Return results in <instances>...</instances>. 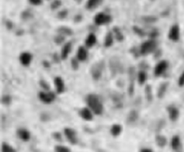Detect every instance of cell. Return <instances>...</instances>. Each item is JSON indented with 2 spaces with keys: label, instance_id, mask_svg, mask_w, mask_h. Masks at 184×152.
I'll return each instance as SVG.
<instances>
[{
  "label": "cell",
  "instance_id": "cell-1",
  "mask_svg": "<svg viewBox=\"0 0 184 152\" xmlns=\"http://www.w3.org/2000/svg\"><path fill=\"white\" fill-rule=\"evenodd\" d=\"M86 101L89 109L94 113L97 114V115L102 114L103 110H104L103 105H102L101 101L99 100V99L96 95H94V94H89V95H87Z\"/></svg>",
  "mask_w": 184,
  "mask_h": 152
},
{
  "label": "cell",
  "instance_id": "cell-2",
  "mask_svg": "<svg viewBox=\"0 0 184 152\" xmlns=\"http://www.w3.org/2000/svg\"><path fill=\"white\" fill-rule=\"evenodd\" d=\"M103 68H104V64L101 61L95 63L94 66L92 67L91 74H92V76H93V78L95 81H98L99 79L100 78L102 72H103Z\"/></svg>",
  "mask_w": 184,
  "mask_h": 152
},
{
  "label": "cell",
  "instance_id": "cell-3",
  "mask_svg": "<svg viewBox=\"0 0 184 152\" xmlns=\"http://www.w3.org/2000/svg\"><path fill=\"white\" fill-rule=\"evenodd\" d=\"M112 17L109 15H106L105 13L99 12L97 15L94 17V22L97 25H103V24H106L108 22H111Z\"/></svg>",
  "mask_w": 184,
  "mask_h": 152
},
{
  "label": "cell",
  "instance_id": "cell-4",
  "mask_svg": "<svg viewBox=\"0 0 184 152\" xmlns=\"http://www.w3.org/2000/svg\"><path fill=\"white\" fill-rule=\"evenodd\" d=\"M39 99L41 101H42L43 103L46 104H50L52 103L53 101L56 99V94L52 92H40L39 94Z\"/></svg>",
  "mask_w": 184,
  "mask_h": 152
},
{
  "label": "cell",
  "instance_id": "cell-5",
  "mask_svg": "<svg viewBox=\"0 0 184 152\" xmlns=\"http://www.w3.org/2000/svg\"><path fill=\"white\" fill-rule=\"evenodd\" d=\"M156 48V42L154 41L145 42L141 46V53L143 55H147L149 53H151Z\"/></svg>",
  "mask_w": 184,
  "mask_h": 152
},
{
  "label": "cell",
  "instance_id": "cell-6",
  "mask_svg": "<svg viewBox=\"0 0 184 152\" xmlns=\"http://www.w3.org/2000/svg\"><path fill=\"white\" fill-rule=\"evenodd\" d=\"M64 134L71 144L75 145L77 143V136H76V132L75 130H73L71 128H65Z\"/></svg>",
  "mask_w": 184,
  "mask_h": 152
},
{
  "label": "cell",
  "instance_id": "cell-7",
  "mask_svg": "<svg viewBox=\"0 0 184 152\" xmlns=\"http://www.w3.org/2000/svg\"><path fill=\"white\" fill-rule=\"evenodd\" d=\"M80 115L82 118L84 120L86 121H91L93 120V111H91L89 108H82L80 111Z\"/></svg>",
  "mask_w": 184,
  "mask_h": 152
},
{
  "label": "cell",
  "instance_id": "cell-8",
  "mask_svg": "<svg viewBox=\"0 0 184 152\" xmlns=\"http://www.w3.org/2000/svg\"><path fill=\"white\" fill-rule=\"evenodd\" d=\"M20 61L23 64V66H29L31 62V60H32V56L30 53L28 52H23L20 55Z\"/></svg>",
  "mask_w": 184,
  "mask_h": 152
},
{
  "label": "cell",
  "instance_id": "cell-9",
  "mask_svg": "<svg viewBox=\"0 0 184 152\" xmlns=\"http://www.w3.org/2000/svg\"><path fill=\"white\" fill-rule=\"evenodd\" d=\"M167 67H168V62L167 61H160L155 67V74L160 75L167 69Z\"/></svg>",
  "mask_w": 184,
  "mask_h": 152
},
{
  "label": "cell",
  "instance_id": "cell-10",
  "mask_svg": "<svg viewBox=\"0 0 184 152\" xmlns=\"http://www.w3.org/2000/svg\"><path fill=\"white\" fill-rule=\"evenodd\" d=\"M169 37L172 41H177L179 39V27L177 25L172 26V28L169 30Z\"/></svg>",
  "mask_w": 184,
  "mask_h": 152
},
{
  "label": "cell",
  "instance_id": "cell-11",
  "mask_svg": "<svg viewBox=\"0 0 184 152\" xmlns=\"http://www.w3.org/2000/svg\"><path fill=\"white\" fill-rule=\"evenodd\" d=\"M17 136L18 137L24 142H28L30 138V131L26 129H18L17 130Z\"/></svg>",
  "mask_w": 184,
  "mask_h": 152
},
{
  "label": "cell",
  "instance_id": "cell-12",
  "mask_svg": "<svg viewBox=\"0 0 184 152\" xmlns=\"http://www.w3.org/2000/svg\"><path fill=\"white\" fill-rule=\"evenodd\" d=\"M71 47H72L71 42H67V43L62 47L61 53V59L62 60L67 59L68 54H69L70 51H71Z\"/></svg>",
  "mask_w": 184,
  "mask_h": 152
},
{
  "label": "cell",
  "instance_id": "cell-13",
  "mask_svg": "<svg viewBox=\"0 0 184 152\" xmlns=\"http://www.w3.org/2000/svg\"><path fill=\"white\" fill-rule=\"evenodd\" d=\"M86 58H87V51L84 47L80 46L77 51V59L80 61H86Z\"/></svg>",
  "mask_w": 184,
  "mask_h": 152
},
{
  "label": "cell",
  "instance_id": "cell-14",
  "mask_svg": "<svg viewBox=\"0 0 184 152\" xmlns=\"http://www.w3.org/2000/svg\"><path fill=\"white\" fill-rule=\"evenodd\" d=\"M55 85L56 87V91L58 93H61L64 91V82L62 81V79H61L60 77H56L55 79Z\"/></svg>",
  "mask_w": 184,
  "mask_h": 152
},
{
  "label": "cell",
  "instance_id": "cell-15",
  "mask_svg": "<svg viewBox=\"0 0 184 152\" xmlns=\"http://www.w3.org/2000/svg\"><path fill=\"white\" fill-rule=\"evenodd\" d=\"M169 119H171L172 121H176L179 116V111L177 110V108L175 106H170L169 107Z\"/></svg>",
  "mask_w": 184,
  "mask_h": 152
},
{
  "label": "cell",
  "instance_id": "cell-16",
  "mask_svg": "<svg viewBox=\"0 0 184 152\" xmlns=\"http://www.w3.org/2000/svg\"><path fill=\"white\" fill-rule=\"evenodd\" d=\"M96 43V37L95 35L91 33L88 35V37L86 39V46L87 48H92L94 44Z\"/></svg>",
  "mask_w": 184,
  "mask_h": 152
},
{
  "label": "cell",
  "instance_id": "cell-17",
  "mask_svg": "<svg viewBox=\"0 0 184 152\" xmlns=\"http://www.w3.org/2000/svg\"><path fill=\"white\" fill-rule=\"evenodd\" d=\"M122 131V127L119 125H113L111 128V133L113 137H118Z\"/></svg>",
  "mask_w": 184,
  "mask_h": 152
},
{
  "label": "cell",
  "instance_id": "cell-18",
  "mask_svg": "<svg viewBox=\"0 0 184 152\" xmlns=\"http://www.w3.org/2000/svg\"><path fill=\"white\" fill-rule=\"evenodd\" d=\"M180 138L178 136H175V137H172L171 139V147H172L173 150H177V149L180 147Z\"/></svg>",
  "mask_w": 184,
  "mask_h": 152
},
{
  "label": "cell",
  "instance_id": "cell-19",
  "mask_svg": "<svg viewBox=\"0 0 184 152\" xmlns=\"http://www.w3.org/2000/svg\"><path fill=\"white\" fill-rule=\"evenodd\" d=\"M113 34L111 33V32H108L105 39V47H106V48L111 47V46L113 45Z\"/></svg>",
  "mask_w": 184,
  "mask_h": 152
},
{
  "label": "cell",
  "instance_id": "cell-20",
  "mask_svg": "<svg viewBox=\"0 0 184 152\" xmlns=\"http://www.w3.org/2000/svg\"><path fill=\"white\" fill-rule=\"evenodd\" d=\"M58 32L60 33V35H66V36H71L73 34V31H72L70 29H68L67 27H61L60 29H58Z\"/></svg>",
  "mask_w": 184,
  "mask_h": 152
},
{
  "label": "cell",
  "instance_id": "cell-21",
  "mask_svg": "<svg viewBox=\"0 0 184 152\" xmlns=\"http://www.w3.org/2000/svg\"><path fill=\"white\" fill-rule=\"evenodd\" d=\"M156 142H157L158 146L163 147V146H165L167 140H166L165 137H163V136H157V138H156Z\"/></svg>",
  "mask_w": 184,
  "mask_h": 152
},
{
  "label": "cell",
  "instance_id": "cell-22",
  "mask_svg": "<svg viewBox=\"0 0 184 152\" xmlns=\"http://www.w3.org/2000/svg\"><path fill=\"white\" fill-rule=\"evenodd\" d=\"M2 152H17L15 149H13L12 146L8 145V144H5V143H3V145H2Z\"/></svg>",
  "mask_w": 184,
  "mask_h": 152
},
{
  "label": "cell",
  "instance_id": "cell-23",
  "mask_svg": "<svg viewBox=\"0 0 184 152\" xmlns=\"http://www.w3.org/2000/svg\"><path fill=\"white\" fill-rule=\"evenodd\" d=\"M100 3V1H97V0H93V1H88L86 3V8L87 9H93L96 5H98Z\"/></svg>",
  "mask_w": 184,
  "mask_h": 152
},
{
  "label": "cell",
  "instance_id": "cell-24",
  "mask_svg": "<svg viewBox=\"0 0 184 152\" xmlns=\"http://www.w3.org/2000/svg\"><path fill=\"white\" fill-rule=\"evenodd\" d=\"M138 119V113L135 111H132L128 116V121L129 122H134Z\"/></svg>",
  "mask_w": 184,
  "mask_h": 152
},
{
  "label": "cell",
  "instance_id": "cell-25",
  "mask_svg": "<svg viewBox=\"0 0 184 152\" xmlns=\"http://www.w3.org/2000/svg\"><path fill=\"white\" fill-rule=\"evenodd\" d=\"M147 76L144 72H140L138 74V81L140 84H143V82L146 81Z\"/></svg>",
  "mask_w": 184,
  "mask_h": 152
},
{
  "label": "cell",
  "instance_id": "cell-26",
  "mask_svg": "<svg viewBox=\"0 0 184 152\" xmlns=\"http://www.w3.org/2000/svg\"><path fill=\"white\" fill-rule=\"evenodd\" d=\"M56 152H71L70 150L65 146H56L55 149Z\"/></svg>",
  "mask_w": 184,
  "mask_h": 152
},
{
  "label": "cell",
  "instance_id": "cell-27",
  "mask_svg": "<svg viewBox=\"0 0 184 152\" xmlns=\"http://www.w3.org/2000/svg\"><path fill=\"white\" fill-rule=\"evenodd\" d=\"M113 31H114L115 34H116L117 39H118L119 41H122V40H123V36H122V33L120 32V30L115 27V28H114V30H113Z\"/></svg>",
  "mask_w": 184,
  "mask_h": 152
},
{
  "label": "cell",
  "instance_id": "cell-28",
  "mask_svg": "<svg viewBox=\"0 0 184 152\" xmlns=\"http://www.w3.org/2000/svg\"><path fill=\"white\" fill-rule=\"evenodd\" d=\"M12 102V98L9 95H6V96H4L2 98V103L4 105H10Z\"/></svg>",
  "mask_w": 184,
  "mask_h": 152
},
{
  "label": "cell",
  "instance_id": "cell-29",
  "mask_svg": "<svg viewBox=\"0 0 184 152\" xmlns=\"http://www.w3.org/2000/svg\"><path fill=\"white\" fill-rule=\"evenodd\" d=\"M166 87H167V84H163V85L161 86L160 89H159V92H158V96L162 97L163 95V93L165 92Z\"/></svg>",
  "mask_w": 184,
  "mask_h": 152
},
{
  "label": "cell",
  "instance_id": "cell-30",
  "mask_svg": "<svg viewBox=\"0 0 184 152\" xmlns=\"http://www.w3.org/2000/svg\"><path fill=\"white\" fill-rule=\"evenodd\" d=\"M71 64L72 67L74 69H77L78 67H79V63H78V60H76L75 58H73L71 61Z\"/></svg>",
  "mask_w": 184,
  "mask_h": 152
},
{
  "label": "cell",
  "instance_id": "cell-31",
  "mask_svg": "<svg viewBox=\"0 0 184 152\" xmlns=\"http://www.w3.org/2000/svg\"><path fill=\"white\" fill-rule=\"evenodd\" d=\"M61 4V1H54L52 4H51V9H52V10L57 9V8L60 6Z\"/></svg>",
  "mask_w": 184,
  "mask_h": 152
},
{
  "label": "cell",
  "instance_id": "cell-32",
  "mask_svg": "<svg viewBox=\"0 0 184 152\" xmlns=\"http://www.w3.org/2000/svg\"><path fill=\"white\" fill-rule=\"evenodd\" d=\"M67 14H68V11H66V10H63V11H60L58 13V17L59 18H64V17H66Z\"/></svg>",
  "mask_w": 184,
  "mask_h": 152
},
{
  "label": "cell",
  "instance_id": "cell-33",
  "mask_svg": "<svg viewBox=\"0 0 184 152\" xmlns=\"http://www.w3.org/2000/svg\"><path fill=\"white\" fill-rule=\"evenodd\" d=\"M55 40H56V43L59 44V43H61V42L64 41V37H62L61 35H58V36L56 37V39H55Z\"/></svg>",
  "mask_w": 184,
  "mask_h": 152
},
{
  "label": "cell",
  "instance_id": "cell-34",
  "mask_svg": "<svg viewBox=\"0 0 184 152\" xmlns=\"http://www.w3.org/2000/svg\"><path fill=\"white\" fill-rule=\"evenodd\" d=\"M178 84L180 86H184V73L182 74V75L180 76V78H179V81H178Z\"/></svg>",
  "mask_w": 184,
  "mask_h": 152
},
{
  "label": "cell",
  "instance_id": "cell-35",
  "mask_svg": "<svg viewBox=\"0 0 184 152\" xmlns=\"http://www.w3.org/2000/svg\"><path fill=\"white\" fill-rule=\"evenodd\" d=\"M40 83H41V86H42V88H43V89H45V90H49V86L47 85V83H46V82L41 81Z\"/></svg>",
  "mask_w": 184,
  "mask_h": 152
},
{
  "label": "cell",
  "instance_id": "cell-36",
  "mask_svg": "<svg viewBox=\"0 0 184 152\" xmlns=\"http://www.w3.org/2000/svg\"><path fill=\"white\" fill-rule=\"evenodd\" d=\"M30 3L33 5H38V4H41V1H35V2L34 1H30Z\"/></svg>",
  "mask_w": 184,
  "mask_h": 152
},
{
  "label": "cell",
  "instance_id": "cell-37",
  "mask_svg": "<svg viewBox=\"0 0 184 152\" xmlns=\"http://www.w3.org/2000/svg\"><path fill=\"white\" fill-rule=\"evenodd\" d=\"M140 152H153L151 150H150V149H143Z\"/></svg>",
  "mask_w": 184,
  "mask_h": 152
}]
</instances>
